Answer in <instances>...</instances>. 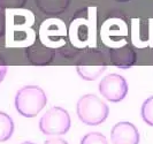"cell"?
<instances>
[{
  "instance_id": "10",
  "label": "cell",
  "mask_w": 153,
  "mask_h": 144,
  "mask_svg": "<svg viewBox=\"0 0 153 144\" xmlns=\"http://www.w3.org/2000/svg\"><path fill=\"white\" fill-rule=\"evenodd\" d=\"M14 133V121L5 112H0V142L8 141Z\"/></svg>"
},
{
  "instance_id": "11",
  "label": "cell",
  "mask_w": 153,
  "mask_h": 144,
  "mask_svg": "<svg viewBox=\"0 0 153 144\" xmlns=\"http://www.w3.org/2000/svg\"><path fill=\"white\" fill-rule=\"evenodd\" d=\"M140 115L145 123L153 127V96L149 97L143 103L140 108Z\"/></svg>"
},
{
  "instance_id": "3",
  "label": "cell",
  "mask_w": 153,
  "mask_h": 144,
  "mask_svg": "<svg viewBox=\"0 0 153 144\" xmlns=\"http://www.w3.org/2000/svg\"><path fill=\"white\" fill-rule=\"evenodd\" d=\"M71 126L69 113L62 107H51L39 120V130L45 135H65Z\"/></svg>"
},
{
  "instance_id": "4",
  "label": "cell",
  "mask_w": 153,
  "mask_h": 144,
  "mask_svg": "<svg viewBox=\"0 0 153 144\" xmlns=\"http://www.w3.org/2000/svg\"><path fill=\"white\" fill-rule=\"evenodd\" d=\"M99 91L108 101L119 103L126 98L128 93L127 80L119 74H108L99 83Z\"/></svg>"
},
{
  "instance_id": "12",
  "label": "cell",
  "mask_w": 153,
  "mask_h": 144,
  "mask_svg": "<svg viewBox=\"0 0 153 144\" xmlns=\"http://www.w3.org/2000/svg\"><path fill=\"white\" fill-rule=\"evenodd\" d=\"M81 144H108L107 138L104 136L101 133H97V131H92L86 134L82 141Z\"/></svg>"
},
{
  "instance_id": "15",
  "label": "cell",
  "mask_w": 153,
  "mask_h": 144,
  "mask_svg": "<svg viewBox=\"0 0 153 144\" xmlns=\"http://www.w3.org/2000/svg\"><path fill=\"white\" fill-rule=\"evenodd\" d=\"M7 65L5 63V61L0 59V82H2V80L5 78V76L7 74Z\"/></svg>"
},
{
  "instance_id": "5",
  "label": "cell",
  "mask_w": 153,
  "mask_h": 144,
  "mask_svg": "<svg viewBox=\"0 0 153 144\" xmlns=\"http://www.w3.org/2000/svg\"><path fill=\"white\" fill-rule=\"evenodd\" d=\"M111 140L113 144H138L139 131L131 122L121 121L112 128Z\"/></svg>"
},
{
  "instance_id": "14",
  "label": "cell",
  "mask_w": 153,
  "mask_h": 144,
  "mask_svg": "<svg viewBox=\"0 0 153 144\" xmlns=\"http://www.w3.org/2000/svg\"><path fill=\"white\" fill-rule=\"evenodd\" d=\"M5 32H6V16L4 10L0 9V38L4 37Z\"/></svg>"
},
{
  "instance_id": "2",
  "label": "cell",
  "mask_w": 153,
  "mask_h": 144,
  "mask_svg": "<svg viewBox=\"0 0 153 144\" xmlns=\"http://www.w3.org/2000/svg\"><path fill=\"white\" fill-rule=\"evenodd\" d=\"M76 113L83 123L98 126L107 119L109 107L96 95H84L77 101Z\"/></svg>"
},
{
  "instance_id": "8",
  "label": "cell",
  "mask_w": 153,
  "mask_h": 144,
  "mask_svg": "<svg viewBox=\"0 0 153 144\" xmlns=\"http://www.w3.org/2000/svg\"><path fill=\"white\" fill-rule=\"evenodd\" d=\"M27 57L32 63L44 66L53 60L54 51L45 45H32L27 48Z\"/></svg>"
},
{
  "instance_id": "7",
  "label": "cell",
  "mask_w": 153,
  "mask_h": 144,
  "mask_svg": "<svg viewBox=\"0 0 153 144\" xmlns=\"http://www.w3.org/2000/svg\"><path fill=\"white\" fill-rule=\"evenodd\" d=\"M112 62L116 67L122 69L130 68L136 62V53L130 46L126 45L119 48H114L111 52Z\"/></svg>"
},
{
  "instance_id": "16",
  "label": "cell",
  "mask_w": 153,
  "mask_h": 144,
  "mask_svg": "<svg viewBox=\"0 0 153 144\" xmlns=\"http://www.w3.org/2000/svg\"><path fill=\"white\" fill-rule=\"evenodd\" d=\"M44 144H68L65 140L62 138H50V140H46Z\"/></svg>"
},
{
  "instance_id": "6",
  "label": "cell",
  "mask_w": 153,
  "mask_h": 144,
  "mask_svg": "<svg viewBox=\"0 0 153 144\" xmlns=\"http://www.w3.org/2000/svg\"><path fill=\"white\" fill-rule=\"evenodd\" d=\"M91 62H85L82 61L78 63L76 67V70L78 75L81 76L85 81H94L99 77L102 72L106 69L105 62L101 60L98 54H91Z\"/></svg>"
},
{
  "instance_id": "13",
  "label": "cell",
  "mask_w": 153,
  "mask_h": 144,
  "mask_svg": "<svg viewBox=\"0 0 153 144\" xmlns=\"http://www.w3.org/2000/svg\"><path fill=\"white\" fill-rule=\"evenodd\" d=\"M27 0H0V8L8 9V8H21L25 5Z\"/></svg>"
},
{
  "instance_id": "9",
  "label": "cell",
  "mask_w": 153,
  "mask_h": 144,
  "mask_svg": "<svg viewBox=\"0 0 153 144\" xmlns=\"http://www.w3.org/2000/svg\"><path fill=\"white\" fill-rule=\"evenodd\" d=\"M70 0H37L39 8L47 14H58L65 12Z\"/></svg>"
},
{
  "instance_id": "1",
  "label": "cell",
  "mask_w": 153,
  "mask_h": 144,
  "mask_svg": "<svg viewBox=\"0 0 153 144\" xmlns=\"http://www.w3.org/2000/svg\"><path fill=\"white\" fill-rule=\"evenodd\" d=\"M47 103L45 91L38 85H25L16 92L15 108L25 118H33L45 107Z\"/></svg>"
},
{
  "instance_id": "17",
  "label": "cell",
  "mask_w": 153,
  "mask_h": 144,
  "mask_svg": "<svg viewBox=\"0 0 153 144\" xmlns=\"http://www.w3.org/2000/svg\"><path fill=\"white\" fill-rule=\"evenodd\" d=\"M22 144H36V143H32V142H24V143Z\"/></svg>"
}]
</instances>
